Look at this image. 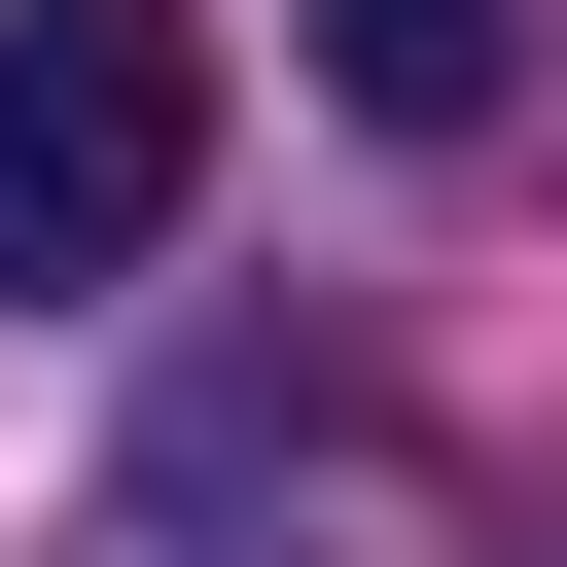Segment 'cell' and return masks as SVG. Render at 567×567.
Here are the masks:
<instances>
[{"mask_svg":"<svg viewBox=\"0 0 567 567\" xmlns=\"http://www.w3.org/2000/svg\"><path fill=\"white\" fill-rule=\"evenodd\" d=\"M177 177H213V0H0V319L142 284Z\"/></svg>","mask_w":567,"mask_h":567,"instance_id":"obj_1","label":"cell"},{"mask_svg":"<svg viewBox=\"0 0 567 567\" xmlns=\"http://www.w3.org/2000/svg\"><path fill=\"white\" fill-rule=\"evenodd\" d=\"M284 35H319L354 142H496V106H532V0H284Z\"/></svg>","mask_w":567,"mask_h":567,"instance_id":"obj_2","label":"cell"}]
</instances>
